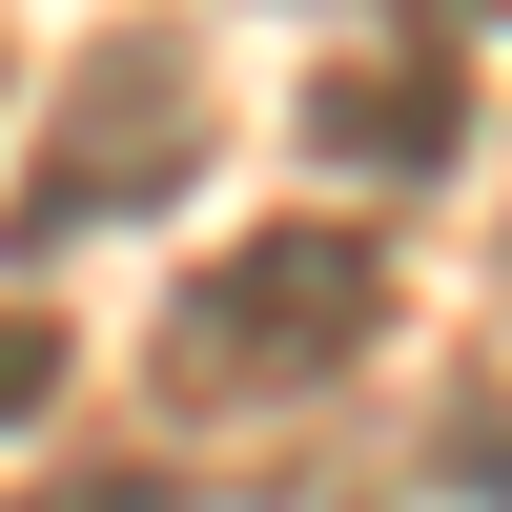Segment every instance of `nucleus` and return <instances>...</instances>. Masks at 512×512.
Here are the masks:
<instances>
[{
  "mask_svg": "<svg viewBox=\"0 0 512 512\" xmlns=\"http://www.w3.org/2000/svg\"><path fill=\"white\" fill-rule=\"evenodd\" d=\"M205 164V62L164 21H123L103 62L62 82V123H41V164L0 185V246H82V226H123V205H164Z\"/></svg>",
  "mask_w": 512,
  "mask_h": 512,
  "instance_id": "2",
  "label": "nucleus"
},
{
  "mask_svg": "<svg viewBox=\"0 0 512 512\" xmlns=\"http://www.w3.org/2000/svg\"><path fill=\"white\" fill-rule=\"evenodd\" d=\"M308 164H369V185H410V164H451V41H369V62L308 82Z\"/></svg>",
  "mask_w": 512,
  "mask_h": 512,
  "instance_id": "3",
  "label": "nucleus"
},
{
  "mask_svg": "<svg viewBox=\"0 0 512 512\" xmlns=\"http://www.w3.org/2000/svg\"><path fill=\"white\" fill-rule=\"evenodd\" d=\"M390 328V246L369 226H267V246H226V267L164 308V410H308L328 369Z\"/></svg>",
  "mask_w": 512,
  "mask_h": 512,
  "instance_id": "1",
  "label": "nucleus"
},
{
  "mask_svg": "<svg viewBox=\"0 0 512 512\" xmlns=\"http://www.w3.org/2000/svg\"><path fill=\"white\" fill-rule=\"evenodd\" d=\"M62 390V349H41V328H0V410H41Z\"/></svg>",
  "mask_w": 512,
  "mask_h": 512,
  "instance_id": "4",
  "label": "nucleus"
}]
</instances>
